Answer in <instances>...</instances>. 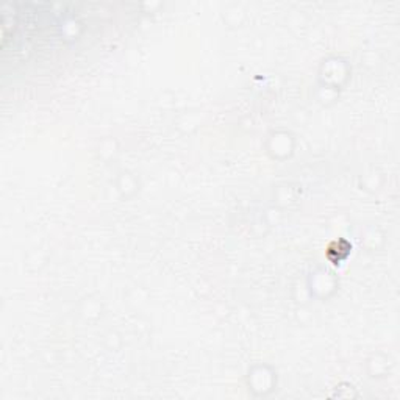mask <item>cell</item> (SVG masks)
<instances>
[{
  "label": "cell",
  "instance_id": "cell-1",
  "mask_svg": "<svg viewBox=\"0 0 400 400\" xmlns=\"http://www.w3.org/2000/svg\"><path fill=\"white\" fill-rule=\"evenodd\" d=\"M350 249H352V245H350L346 239H340V241H333V242L328 245V249H327V250H334V252L338 254L336 261H334V264H338L341 260H344V258L349 257Z\"/></svg>",
  "mask_w": 400,
  "mask_h": 400
}]
</instances>
